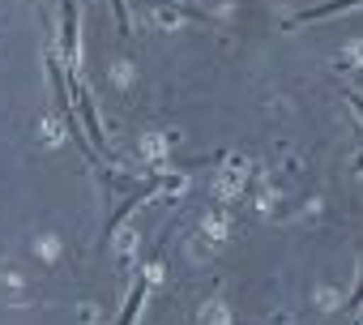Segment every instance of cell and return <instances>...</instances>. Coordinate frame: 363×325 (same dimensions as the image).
I'll return each mask as SVG.
<instances>
[{"label": "cell", "instance_id": "1", "mask_svg": "<svg viewBox=\"0 0 363 325\" xmlns=\"http://www.w3.org/2000/svg\"><path fill=\"white\" fill-rule=\"evenodd\" d=\"M244 184H248V162L244 158H231L227 167H223V176H218V193L223 197H240Z\"/></svg>", "mask_w": 363, "mask_h": 325}, {"label": "cell", "instance_id": "4", "mask_svg": "<svg viewBox=\"0 0 363 325\" xmlns=\"http://www.w3.org/2000/svg\"><path fill=\"white\" fill-rule=\"evenodd\" d=\"M141 299H145V282H141V287L128 295V308H124V321H120V325H133V321H137V308H141Z\"/></svg>", "mask_w": 363, "mask_h": 325}, {"label": "cell", "instance_id": "3", "mask_svg": "<svg viewBox=\"0 0 363 325\" xmlns=\"http://www.w3.org/2000/svg\"><path fill=\"white\" fill-rule=\"evenodd\" d=\"M141 154H145L150 162H158V158L167 154V141H162V137H145V141H141Z\"/></svg>", "mask_w": 363, "mask_h": 325}, {"label": "cell", "instance_id": "6", "mask_svg": "<svg viewBox=\"0 0 363 325\" xmlns=\"http://www.w3.org/2000/svg\"><path fill=\"white\" fill-rule=\"evenodd\" d=\"M346 56H350L354 65H363V43H350V48H346Z\"/></svg>", "mask_w": 363, "mask_h": 325}, {"label": "cell", "instance_id": "2", "mask_svg": "<svg viewBox=\"0 0 363 325\" xmlns=\"http://www.w3.org/2000/svg\"><path fill=\"white\" fill-rule=\"evenodd\" d=\"M201 231L210 236V244H223V240H227V214H218V210H214V214H206Z\"/></svg>", "mask_w": 363, "mask_h": 325}, {"label": "cell", "instance_id": "5", "mask_svg": "<svg viewBox=\"0 0 363 325\" xmlns=\"http://www.w3.org/2000/svg\"><path fill=\"white\" fill-rule=\"evenodd\" d=\"M206 321H214V325H227V308H223V304H206Z\"/></svg>", "mask_w": 363, "mask_h": 325}]
</instances>
